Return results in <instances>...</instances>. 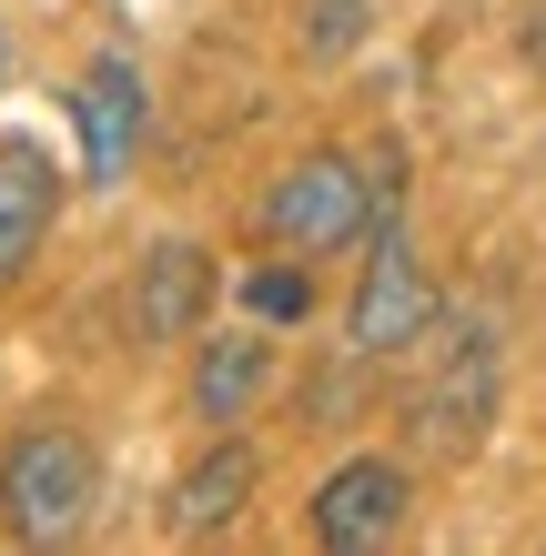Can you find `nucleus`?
I'll list each match as a JSON object with an SVG mask.
<instances>
[{
	"label": "nucleus",
	"mask_w": 546,
	"mask_h": 556,
	"mask_svg": "<svg viewBox=\"0 0 546 556\" xmlns=\"http://www.w3.org/2000/svg\"><path fill=\"white\" fill-rule=\"evenodd\" d=\"M253 485H264V466H253L243 435L203 445V455H192V476L173 485V536H223V527L253 506Z\"/></svg>",
	"instance_id": "1a4fd4ad"
},
{
	"label": "nucleus",
	"mask_w": 546,
	"mask_h": 556,
	"mask_svg": "<svg viewBox=\"0 0 546 556\" xmlns=\"http://www.w3.org/2000/svg\"><path fill=\"white\" fill-rule=\"evenodd\" d=\"M72 122H81V182L91 192H112L122 173H132V152H142V72H132V61H91V72H81V91H72Z\"/></svg>",
	"instance_id": "423d86ee"
},
{
	"label": "nucleus",
	"mask_w": 546,
	"mask_h": 556,
	"mask_svg": "<svg viewBox=\"0 0 546 556\" xmlns=\"http://www.w3.org/2000/svg\"><path fill=\"white\" fill-rule=\"evenodd\" d=\"M91 496H102V455H91L81 425H21V435L0 445V527L21 546L81 536Z\"/></svg>",
	"instance_id": "f257e3e1"
},
{
	"label": "nucleus",
	"mask_w": 546,
	"mask_h": 556,
	"mask_svg": "<svg viewBox=\"0 0 546 556\" xmlns=\"http://www.w3.org/2000/svg\"><path fill=\"white\" fill-rule=\"evenodd\" d=\"M51 213H61V173H51V152H41V142H0V283H21V274H30V253H41Z\"/></svg>",
	"instance_id": "6e6552de"
},
{
	"label": "nucleus",
	"mask_w": 546,
	"mask_h": 556,
	"mask_svg": "<svg viewBox=\"0 0 546 556\" xmlns=\"http://www.w3.org/2000/svg\"><path fill=\"white\" fill-rule=\"evenodd\" d=\"M435 324H445V304H435V274L415 264L405 223H374V233H365V274H355V314H344L355 354H365V365H384V354L426 344Z\"/></svg>",
	"instance_id": "7ed1b4c3"
},
{
	"label": "nucleus",
	"mask_w": 546,
	"mask_h": 556,
	"mask_svg": "<svg viewBox=\"0 0 546 556\" xmlns=\"http://www.w3.org/2000/svg\"><path fill=\"white\" fill-rule=\"evenodd\" d=\"M405 506H415V485H405L395 455H355V466H334L325 485H314L304 527H314V546L365 556V546H395L405 536Z\"/></svg>",
	"instance_id": "39448f33"
},
{
	"label": "nucleus",
	"mask_w": 546,
	"mask_h": 556,
	"mask_svg": "<svg viewBox=\"0 0 546 556\" xmlns=\"http://www.w3.org/2000/svg\"><path fill=\"white\" fill-rule=\"evenodd\" d=\"M213 304V253L203 243H152L132 274V334L142 344H182Z\"/></svg>",
	"instance_id": "0eeeda50"
},
{
	"label": "nucleus",
	"mask_w": 546,
	"mask_h": 556,
	"mask_svg": "<svg viewBox=\"0 0 546 556\" xmlns=\"http://www.w3.org/2000/svg\"><path fill=\"white\" fill-rule=\"evenodd\" d=\"M0 72H11V41H0Z\"/></svg>",
	"instance_id": "ddd939ff"
},
{
	"label": "nucleus",
	"mask_w": 546,
	"mask_h": 556,
	"mask_svg": "<svg viewBox=\"0 0 546 556\" xmlns=\"http://www.w3.org/2000/svg\"><path fill=\"white\" fill-rule=\"evenodd\" d=\"M355 41H365V0H314L304 11V51L314 61H344Z\"/></svg>",
	"instance_id": "f8f14e48"
},
{
	"label": "nucleus",
	"mask_w": 546,
	"mask_h": 556,
	"mask_svg": "<svg viewBox=\"0 0 546 556\" xmlns=\"http://www.w3.org/2000/svg\"><path fill=\"white\" fill-rule=\"evenodd\" d=\"M435 375L415 395V435L435 455H475L496 425V324H435Z\"/></svg>",
	"instance_id": "20e7f679"
},
{
	"label": "nucleus",
	"mask_w": 546,
	"mask_h": 556,
	"mask_svg": "<svg viewBox=\"0 0 546 556\" xmlns=\"http://www.w3.org/2000/svg\"><path fill=\"white\" fill-rule=\"evenodd\" d=\"M243 304L264 314V324H304V314H314V283H304L294 264H264V274H243Z\"/></svg>",
	"instance_id": "9b49d317"
},
{
	"label": "nucleus",
	"mask_w": 546,
	"mask_h": 556,
	"mask_svg": "<svg viewBox=\"0 0 546 556\" xmlns=\"http://www.w3.org/2000/svg\"><path fill=\"white\" fill-rule=\"evenodd\" d=\"M264 233L294 243V253H344L374 233V162L355 152H304L283 162L274 192H264Z\"/></svg>",
	"instance_id": "f03ea898"
},
{
	"label": "nucleus",
	"mask_w": 546,
	"mask_h": 556,
	"mask_svg": "<svg viewBox=\"0 0 546 556\" xmlns=\"http://www.w3.org/2000/svg\"><path fill=\"white\" fill-rule=\"evenodd\" d=\"M264 384H274V344L264 334H213L203 365H192V415L203 425H243Z\"/></svg>",
	"instance_id": "9d476101"
}]
</instances>
